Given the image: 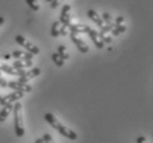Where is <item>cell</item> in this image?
<instances>
[{"instance_id": "6da1fadb", "label": "cell", "mask_w": 153, "mask_h": 143, "mask_svg": "<svg viewBox=\"0 0 153 143\" xmlns=\"http://www.w3.org/2000/svg\"><path fill=\"white\" fill-rule=\"evenodd\" d=\"M44 119L49 122L50 126L52 127V128H54L55 130H57L63 136H65V138H67V139L70 140H76L78 138V136H77V133L75 131H73L70 128H67L64 124H62V122L59 121V119L56 118L53 113H45L44 115Z\"/></svg>"}, {"instance_id": "7a4b0ae2", "label": "cell", "mask_w": 153, "mask_h": 143, "mask_svg": "<svg viewBox=\"0 0 153 143\" xmlns=\"http://www.w3.org/2000/svg\"><path fill=\"white\" fill-rule=\"evenodd\" d=\"M13 118H14V133L19 138L25 136V128H23V119H22V105L17 101L13 105Z\"/></svg>"}, {"instance_id": "3957f363", "label": "cell", "mask_w": 153, "mask_h": 143, "mask_svg": "<svg viewBox=\"0 0 153 143\" xmlns=\"http://www.w3.org/2000/svg\"><path fill=\"white\" fill-rule=\"evenodd\" d=\"M16 42L19 45L22 46V47H25L29 53H31L33 55H38L39 53H40V49H39L38 46L34 45L33 43H31L29 40H27V38L22 36V35H17L16 36Z\"/></svg>"}, {"instance_id": "277c9868", "label": "cell", "mask_w": 153, "mask_h": 143, "mask_svg": "<svg viewBox=\"0 0 153 143\" xmlns=\"http://www.w3.org/2000/svg\"><path fill=\"white\" fill-rule=\"evenodd\" d=\"M25 96V93H22V91H13V93H11V94L7 95V96H4V97L1 98V100H0V105L1 106H6V105H10V104H13V102H17L19 99Z\"/></svg>"}, {"instance_id": "5b68a950", "label": "cell", "mask_w": 153, "mask_h": 143, "mask_svg": "<svg viewBox=\"0 0 153 143\" xmlns=\"http://www.w3.org/2000/svg\"><path fill=\"white\" fill-rule=\"evenodd\" d=\"M71 11H72V8H71L70 4H64L63 6L61 14H59V20L62 24L70 25L72 23L71 22Z\"/></svg>"}, {"instance_id": "8992f818", "label": "cell", "mask_w": 153, "mask_h": 143, "mask_svg": "<svg viewBox=\"0 0 153 143\" xmlns=\"http://www.w3.org/2000/svg\"><path fill=\"white\" fill-rule=\"evenodd\" d=\"M8 86L11 89H13V90L22 91V93H31L32 91V87L30 85L25 84V83H20L18 80H11V82H9Z\"/></svg>"}, {"instance_id": "52a82bcc", "label": "cell", "mask_w": 153, "mask_h": 143, "mask_svg": "<svg viewBox=\"0 0 153 143\" xmlns=\"http://www.w3.org/2000/svg\"><path fill=\"white\" fill-rule=\"evenodd\" d=\"M0 70H2L4 73L9 74V75H12V76H19V77L25 74V70H19V68L10 66V65H8V64H1V63H0Z\"/></svg>"}, {"instance_id": "ba28073f", "label": "cell", "mask_w": 153, "mask_h": 143, "mask_svg": "<svg viewBox=\"0 0 153 143\" xmlns=\"http://www.w3.org/2000/svg\"><path fill=\"white\" fill-rule=\"evenodd\" d=\"M70 38H71V40H72V41L74 42V44L76 45L77 49L79 50V52H82V53H87L88 51H89V47L87 46V44L85 42H84L82 39H79L78 36H77L76 33H73V32H71Z\"/></svg>"}, {"instance_id": "9c48e42d", "label": "cell", "mask_w": 153, "mask_h": 143, "mask_svg": "<svg viewBox=\"0 0 153 143\" xmlns=\"http://www.w3.org/2000/svg\"><path fill=\"white\" fill-rule=\"evenodd\" d=\"M40 74H41V70H40V68H38V67H35V68H32V70H30L29 72H25V75H22V76L19 77L18 82L27 84V82H29V80H31V79H33V78H35V77L39 76Z\"/></svg>"}, {"instance_id": "30bf717a", "label": "cell", "mask_w": 153, "mask_h": 143, "mask_svg": "<svg viewBox=\"0 0 153 143\" xmlns=\"http://www.w3.org/2000/svg\"><path fill=\"white\" fill-rule=\"evenodd\" d=\"M91 27L86 24H75V23H71L68 25V30L73 33H88L91 30Z\"/></svg>"}, {"instance_id": "8fae6325", "label": "cell", "mask_w": 153, "mask_h": 143, "mask_svg": "<svg viewBox=\"0 0 153 143\" xmlns=\"http://www.w3.org/2000/svg\"><path fill=\"white\" fill-rule=\"evenodd\" d=\"M88 34H89V38L91 39V41H93V43L95 44V46L97 47V49H102L104 47V42L100 40V38H99V34H98V32L96 31V30H94V29H91L89 30V32H88Z\"/></svg>"}, {"instance_id": "7c38bea8", "label": "cell", "mask_w": 153, "mask_h": 143, "mask_svg": "<svg viewBox=\"0 0 153 143\" xmlns=\"http://www.w3.org/2000/svg\"><path fill=\"white\" fill-rule=\"evenodd\" d=\"M87 16H88V18L91 19V21L94 22V23H96L100 29L105 25V22L102 21V19L99 17V14L97 13V11L91 9V10H88V12H87Z\"/></svg>"}, {"instance_id": "4fadbf2b", "label": "cell", "mask_w": 153, "mask_h": 143, "mask_svg": "<svg viewBox=\"0 0 153 143\" xmlns=\"http://www.w3.org/2000/svg\"><path fill=\"white\" fill-rule=\"evenodd\" d=\"M12 57H14L16 59H19V61H32L33 59V54L29 52H23V51H14L12 54Z\"/></svg>"}, {"instance_id": "5bb4252c", "label": "cell", "mask_w": 153, "mask_h": 143, "mask_svg": "<svg viewBox=\"0 0 153 143\" xmlns=\"http://www.w3.org/2000/svg\"><path fill=\"white\" fill-rule=\"evenodd\" d=\"M12 109H13V105H12V104H10V105L2 106V109L0 110V122L6 121V119L9 117L10 112L12 111Z\"/></svg>"}, {"instance_id": "9a60e30c", "label": "cell", "mask_w": 153, "mask_h": 143, "mask_svg": "<svg viewBox=\"0 0 153 143\" xmlns=\"http://www.w3.org/2000/svg\"><path fill=\"white\" fill-rule=\"evenodd\" d=\"M32 64H33L32 61H19V59H16L12 66L16 67V68H19V70H25L27 67H31Z\"/></svg>"}, {"instance_id": "2e32d148", "label": "cell", "mask_w": 153, "mask_h": 143, "mask_svg": "<svg viewBox=\"0 0 153 143\" xmlns=\"http://www.w3.org/2000/svg\"><path fill=\"white\" fill-rule=\"evenodd\" d=\"M61 27H62V23L59 21H55L52 24V28H51V35L53 38H57L59 36V30H61Z\"/></svg>"}, {"instance_id": "e0dca14e", "label": "cell", "mask_w": 153, "mask_h": 143, "mask_svg": "<svg viewBox=\"0 0 153 143\" xmlns=\"http://www.w3.org/2000/svg\"><path fill=\"white\" fill-rule=\"evenodd\" d=\"M57 54H59L63 59H70V53L66 50V47L64 45H59L57 47Z\"/></svg>"}, {"instance_id": "ac0fdd59", "label": "cell", "mask_w": 153, "mask_h": 143, "mask_svg": "<svg viewBox=\"0 0 153 143\" xmlns=\"http://www.w3.org/2000/svg\"><path fill=\"white\" fill-rule=\"evenodd\" d=\"M52 61L54 62V64H55L56 66H59V67H62L63 65H64V59H63L57 53H53L52 54Z\"/></svg>"}, {"instance_id": "d6986e66", "label": "cell", "mask_w": 153, "mask_h": 143, "mask_svg": "<svg viewBox=\"0 0 153 143\" xmlns=\"http://www.w3.org/2000/svg\"><path fill=\"white\" fill-rule=\"evenodd\" d=\"M126 30H127V28H126L125 25H117V27H115V28L112 29L111 31V34L114 35V36H118L120 33H123V32H126Z\"/></svg>"}, {"instance_id": "ffe728a7", "label": "cell", "mask_w": 153, "mask_h": 143, "mask_svg": "<svg viewBox=\"0 0 153 143\" xmlns=\"http://www.w3.org/2000/svg\"><path fill=\"white\" fill-rule=\"evenodd\" d=\"M25 2L33 11L40 10V4H39L38 0H25Z\"/></svg>"}, {"instance_id": "44dd1931", "label": "cell", "mask_w": 153, "mask_h": 143, "mask_svg": "<svg viewBox=\"0 0 153 143\" xmlns=\"http://www.w3.org/2000/svg\"><path fill=\"white\" fill-rule=\"evenodd\" d=\"M98 34H99V38H100V40L104 42V44H105V43H107V44L111 43L112 38L110 36V35H107V33H105V32H102V31H100Z\"/></svg>"}, {"instance_id": "7402d4cb", "label": "cell", "mask_w": 153, "mask_h": 143, "mask_svg": "<svg viewBox=\"0 0 153 143\" xmlns=\"http://www.w3.org/2000/svg\"><path fill=\"white\" fill-rule=\"evenodd\" d=\"M102 21L105 22V24H114V19H112V17L110 16L109 13H107V12H104L102 13Z\"/></svg>"}, {"instance_id": "603a6c76", "label": "cell", "mask_w": 153, "mask_h": 143, "mask_svg": "<svg viewBox=\"0 0 153 143\" xmlns=\"http://www.w3.org/2000/svg\"><path fill=\"white\" fill-rule=\"evenodd\" d=\"M68 25H65V24H62L61 27V30H59V35H63V36H66L68 34Z\"/></svg>"}, {"instance_id": "cb8c5ba5", "label": "cell", "mask_w": 153, "mask_h": 143, "mask_svg": "<svg viewBox=\"0 0 153 143\" xmlns=\"http://www.w3.org/2000/svg\"><path fill=\"white\" fill-rule=\"evenodd\" d=\"M43 141H44V143H55L54 142V140H53V138L51 136V134L50 133H45L44 136H43Z\"/></svg>"}, {"instance_id": "d4e9b609", "label": "cell", "mask_w": 153, "mask_h": 143, "mask_svg": "<svg viewBox=\"0 0 153 143\" xmlns=\"http://www.w3.org/2000/svg\"><path fill=\"white\" fill-rule=\"evenodd\" d=\"M63 1H64V0H52V1H51V8H52V9H56V8L61 4V2H63Z\"/></svg>"}, {"instance_id": "484cf974", "label": "cell", "mask_w": 153, "mask_h": 143, "mask_svg": "<svg viewBox=\"0 0 153 143\" xmlns=\"http://www.w3.org/2000/svg\"><path fill=\"white\" fill-rule=\"evenodd\" d=\"M123 22H125V18L122 17V16H120V17H118L114 21V23H115V27H117V25H122Z\"/></svg>"}, {"instance_id": "4316f807", "label": "cell", "mask_w": 153, "mask_h": 143, "mask_svg": "<svg viewBox=\"0 0 153 143\" xmlns=\"http://www.w3.org/2000/svg\"><path fill=\"white\" fill-rule=\"evenodd\" d=\"M0 87H2V88L8 87V82L4 79L2 76H0Z\"/></svg>"}, {"instance_id": "83f0119b", "label": "cell", "mask_w": 153, "mask_h": 143, "mask_svg": "<svg viewBox=\"0 0 153 143\" xmlns=\"http://www.w3.org/2000/svg\"><path fill=\"white\" fill-rule=\"evenodd\" d=\"M137 143H148V141H146V139L144 138V136H138V139H137Z\"/></svg>"}, {"instance_id": "f1b7e54d", "label": "cell", "mask_w": 153, "mask_h": 143, "mask_svg": "<svg viewBox=\"0 0 153 143\" xmlns=\"http://www.w3.org/2000/svg\"><path fill=\"white\" fill-rule=\"evenodd\" d=\"M4 19L2 17H0V28H1V25L4 24Z\"/></svg>"}, {"instance_id": "f546056e", "label": "cell", "mask_w": 153, "mask_h": 143, "mask_svg": "<svg viewBox=\"0 0 153 143\" xmlns=\"http://www.w3.org/2000/svg\"><path fill=\"white\" fill-rule=\"evenodd\" d=\"M11 57H12V55H11V54H6V55H4V59H10Z\"/></svg>"}, {"instance_id": "4dcf8cb0", "label": "cell", "mask_w": 153, "mask_h": 143, "mask_svg": "<svg viewBox=\"0 0 153 143\" xmlns=\"http://www.w3.org/2000/svg\"><path fill=\"white\" fill-rule=\"evenodd\" d=\"M34 143H44V141H43V139L41 138V139H38V140H36V141H35Z\"/></svg>"}, {"instance_id": "1f68e13d", "label": "cell", "mask_w": 153, "mask_h": 143, "mask_svg": "<svg viewBox=\"0 0 153 143\" xmlns=\"http://www.w3.org/2000/svg\"><path fill=\"white\" fill-rule=\"evenodd\" d=\"M52 0H45V2H51Z\"/></svg>"}, {"instance_id": "d6a6232c", "label": "cell", "mask_w": 153, "mask_h": 143, "mask_svg": "<svg viewBox=\"0 0 153 143\" xmlns=\"http://www.w3.org/2000/svg\"><path fill=\"white\" fill-rule=\"evenodd\" d=\"M1 98H2V97H1V95H0V100H1Z\"/></svg>"}, {"instance_id": "836d02e7", "label": "cell", "mask_w": 153, "mask_h": 143, "mask_svg": "<svg viewBox=\"0 0 153 143\" xmlns=\"http://www.w3.org/2000/svg\"><path fill=\"white\" fill-rule=\"evenodd\" d=\"M0 76H1V73H0Z\"/></svg>"}]
</instances>
